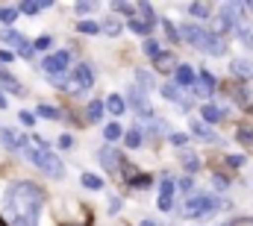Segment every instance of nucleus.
Here are the masks:
<instances>
[{"instance_id": "obj_20", "label": "nucleus", "mask_w": 253, "mask_h": 226, "mask_svg": "<svg viewBox=\"0 0 253 226\" xmlns=\"http://www.w3.org/2000/svg\"><path fill=\"white\" fill-rule=\"evenodd\" d=\"M230 68H233V74H236V76H245V79L253 76V65H251V62H245V59H233V65H230Z\"/></svg>"}, {"instance_id": "obj_43", "label": "nucleus", "mask_w": 253, "mask_h": 226, "mask_svg": "<svg viewBox=\"0 0 253 226\" xmlns=\"http://www.w3.org/2000/svg\"><path fill=\"white\" fill-rule=\"evenodd\" d=\"M115 9H118V12H124L126 18H129V15H132V9H135V3H115Z\"/></svg>"}, {"instance_id": "obj_37", "label": "nucleus", "mask_w": 253, "mask_h": 226, "mask_svg": "<svg viewBox=\"0 0 253 226\" xmlns=\"http://www.w3.org/2000/svg\"><path fill=\"white\" fill-rule=\"evenodd\" d=\"M189 12L194 15V18H206V15H209V6H206V3H191Z\"/></svg>"}, {"instance_id": "obj_52", "label": "nucleus", "mask_w": 253, "mask_h": 226, "mask_svg": "<svg viewBox=\"0 0 253 226\" xmlns=\"http://www.w3.org/2000/svg\"><path fill=\"white\" fill-rule=\"evenodd\" d=\"M141 226H159L156 221H141Z\"/></svg>"}, {"instance_id": "obj_24", "label": "nucleus", "mask_w": 253, "mask_h": 226, "mask_svg": "<svg viewBox=\"0 0 253 226\" xmlns=\"http://www.w3.org/2000/svg\"><path fill=\"white\" fill-rule=\"evenodd\" d=\"M15 15H18V9H6V6H0V24L6 27V30H12V24H15Z\"/></svg>"}, {"instance_id": "obj_35", "label": "nucleus", "mask_w": 253, "mask_h": 226, "mask_svg": "<svg viewBox=\"0 0 253 226\" xmlns=\"http://www.w3.org/2000/svg\"><path fill=\"white\" fill-rule=\"evenodd\" d=\"M168 141H171L174 147H186V144H189V135H186V132H171Z\"/></svg>"}, {"instance_id": "obj_49", "label": "nucleus", "mask_w": 253, "mask_h": 226, "mask_svg": "<svg viewBox=\"0 0 253 226\" xmlns=\"http://www.w3.org/2000/svg\"><path fill=\"white\" fill-rule=\"evenodd\" d=\"M71 144H74V138H71V135H62V138H59V147H65V150H68Z\"/></svg>"}, {"instance_id": "obj_48", "label": "nucleus", "mask_w": 253, "mask_h": 226, "mask_svg": "<svg viewBox=\"0 0 253 226\" xmlns=\"http://www.w3.org/2000/svg\"><path fill=\"white\" fill-rule=\"evenodd\" d=\"M159 209H162V212H171V200H168V197H159Z\"/></svg>"}, {"instance_id": "obj_21", "label": "nucleus", "mask_w": 253, "mask_h": 226, "mask_svg": "<svg viewBox=\"0 0 253 226\" xmlns=\"http://www.w3.org/2000/svg\"><path fill=\"white\" fill-rule=\"evenodd\" d=\"M135 79H138V88H141V91H150V88L156 85V76L147 74V71H135Z\"/></svg>"}, {"instance_id": "obj_44", "label": "nucleus", "mask_w": 253, "mask_h": 226, "mask_svg": "<svg viewBox=\"0 0 253 226\" xmlns=\"http://www.w3.org/2000/svg\"><path fill=\"white\" fill-rule=\"evenodd\" d=\"M21 114V123H27V126H33V123H36V114L33 112H27V109H24V112H18Z\"/></svg>"}, {"instance_id": "obj_51", "label": "nucleus", "mask_w": 253, "mask_h": 226, "mask_svg": "<svg viewBox=\"0 0 253 226\" xmlns=\"http://www.w3.org/2000/svg\"><path fill=\"white\" fill-rule=\"evenodd\" d=\"M12 59H15L12 50H0V62H12Z\"/></svg>"}, {"instance_id": "obj_6", "label": "nucleus", "mask_w": 253, "mask_h": 226, "mask_svg": "<svg viewBox=\"0 0 253 226\" xmlns=\"http://www.w3.org/2000/svg\"><path fill=\"white\" fill-rule=\"evenodd\" d=\"M233 27H236V6L227 3V6H221V12H218V18H215V36L221 38V36L230 33Z\"/></svg>"}, {"instance_id": "obj_28", "label": "nucleus", "mask_w": 253, "mask_h": 226, "mask_svg": "<svg viewBox=\"0 0 253 226\" xmlns=\"http://www.w3.org/2000/svg\"><path fill=\"white\" fill-rule=\"evenodd\" d=\"M141 50H144V56H159V53H162V50H159V41H156V38H144V44H141Z\"/></svg>"}, {"instance_id": "obj_34", "label": "nucleus", "mask_w": 253, "mask_h": 226, "mask_svg": "<svg viewBox=\"0 0 253 226\" xmlns=\"http://www.w3.org/2000/svg\"><path fill=\"white\" fill-rule=\"evenodd\" d=\"M126 147H132V150L141 147V132H138V129H129V132H126Z\"/></svg>"}, {"instance_id": "obj_50", "label": "nucleus", "mask_w": 253, "mask_h": 226, "mask_svg": "<svg viewBox=\"0 0 253 226\" xmlns=\"http://www.w3.org/2000/svg\"><path fill=\"white\" fill-rule=\"evenodd\" d=\"M191 188H194V185H191V179H189V176H186V179L180 182V191H186V194H189Z\"/></svg>"}, {"instance_id": "obj_3", "label": "nucleus", "mask_w": 253, "mask_h": 226, "mask_svg": "<svg viewBox=\"0 0 253 226\" xmlns=\"http://www.w3.org/2000/svg\"><path fill=\"white\" fill-rule=\"evenodd\" d=\"M156 24H159V21H156V15H153V6H150V3H135L132 15L126 18V27H129L132 33H138V36L153 33V27H156Z\"/></svg>"}, {"instance_id": "obj_42", "label": "nucleus", "mask_w": 253, "mask_h": 226, "mask_svg": "<svg viewBox=\"0 0 253 226\" xmlns=\"http://www.w3.org/2000/svg\"><path fill=\"white\" fill-rule=\"evenodd\" d=\"M33 53H36V50H33V44H30V41H24V44L18 47V56H24V59H33Z\"/></svg>"}, {"instance_id": "obj_5", "label": "nucleus", "mask_w": 253, "mask_h": 226, "mask_svg": "<svg viewBox=\"0 0 253 226\" xmlns=\"http://www.w3.org/2000/svg\"><path fill=\"white\" fill-rule=\"evenodd\" d=\"M68 62H71V53H68V50H59V53H53V56L44 59L42 68H44V74H47L53 82H62L65 74H68Z\"/></svg>"}, {"instance_id": "obj_40", "label": "nucleus", "mask_w": 253, "mask_h": 226, "mask_svg": "<svg viewBox=\"0 0 253 226\" xmlns=\"http://www.w3.org/2000/svg\"><path fill=\"white\" fill-rule=\"evenodd\" d=\"M132 185H135V188H150V176L138 173V176H132Z\"/></svg>"}, {"instance_id": "obj_11", "label": "nucleus", "mask_w": 253, "mask_h": 226, "mask_svg": "<svg viewBox=\"0 0 253 226\" xmlns=\"http://www.w3.org/2000/svg\"><path fill=\"white\" fill-rule=\"evenodd\" d=\"M0 141L9 147V150H21L24 144H27V138L24 135H18L15 129H9V126H0Z\"/></svg>"}, {"instance_id": "obj_22", "label": "nucleus", "mask_w": 253, "mask_h": 226, "mask_svg": "<svg viewBox=\"0 0 253 226\" xmlns=\"http://www.w3.org/2000/svg\"><path fill=\"white\" fill-rule=\"evenodd\" d=\"M200 114H203V120H206V123H218V120L224 117V112H221L218 106H212V103H209V106H203Z\"/></svg>"}, {"instance_id": "obj_38", "label": "nucleus", "mask_w": 253, "mask_h": 226, "mask_svg": "<svg viewBox=\"0 0 253 226\" xmlns=\"http://www.w3.org/2000/svg\"><path fill=\"white\" fill-rule=\"evenodd\" d=\"M53 41H50V36H39L36 41H33V50H47Z\"/></svg>"}, {"instance_id": "obj_7", "label": "nucleus", "mask_w": 253, "mask_h": 226, "mask_svg": "<svg viewBox=\"0 0 253 226\" xmlns=\"http://www.w3.org/2000/svg\"><path fill=\"white\" fill-rule=\"evenodd\" d=\"M74 85H77V91H88L91 85H94V71H91V65H77L74 68Z\"/></svg>"}, {"instance_id": "obj_13", "label": "nucleus", "mask_w": 253, "mask_h": 226, "mask_svg": "<svg viewBox=\"0 0 253 226\" xmlns=\"http://www.w3.org/2000/svg\"><path fill=\"white\" fill-rule=\"evenodd\" d=\"M0 85H3V88H9V91H12L15 97H27L24 85H21V82H18V79H15V76H12L9 71H3V68H0ZM3 88H0V91H3Z\"/></svg>"}, {"instance_id": "obj_36", "label": "nucleus", "mask_w": 253, "mask_h": 226, "mask_svg": "<svg viewBox=\"0 0 253 226\" xmlns=\"http://www.w3.org/2000/svg\"><path fill=\"white\" fill-rule=\"evenodd\" d=\"M239 141L248 144V147H253V129L251 126H239Z\"/></svg>"}, {"instance_id": "obj_25", "label": "nucleus", "mask_w": 253, "mask_h": 226, "mask_svg": "<svg viewBox=\"0 0 253 226\" xmlns=\"http://www.w3.org/2000/svg\"><path fill=\"white\" fill-rule=\"evenodd\" d=\"M39 114H42V117H47V120H59V117H62L59 109H53V106H47V103H42V106L36 109V117H39Z\"/></svg>"}, {"instance_id": "obj_1", "label": "nucleus", "mask_w": 253, "mask_h": 226, "mask_svg": "<svg viewBox=\"0 0 253 226\" xmlns=\"http://www.w3.org/2000/svg\"><path fill=\"white\" fill-rule=\"evenodd\" d=\"M42 203H44V194L33 182H15L3 194V209L12 226H39Z\"/></svg>"}, {"instance_id": "obj_53", "label": "nucleus", "mask_w": 253, "mask_h": 226, "mask_svg": "<svg viewBox=\"0 0 253 226\" xmlns=\"http://www.w3.org/2000/svg\"><path fill=\"white\" fill-rule=\"evenodd\" d=\"M0 109H6V97H3V91H0Z\"/></svg>"}, {"instance_id": "obj_15", "label": "nucleus", "mask_w": 253, "mask_h": 226, "mask_svg": "<svg viewBox=\"0 0 253 226\" xmlns=\"http://www.w3.org/2000/svg\"><path fill=\"white\" fill-rule=\"evenodd\" d=\"M191 132H194L197 138H203V141H218V138H215V132H212V129H209L203 120H197V117L191 120Z\"/></svg>"}, {"instance_id": "obj_47", "label": "nucleus", "mask_w": 253, "mask_h": 226, "mask_svg": "<svg viewBox=\"0 0 253 226\" xmlns=\"http://www.w3.org/2000/svg\"><path fill=\"white\" fill-rule=\"evenodd\" d=\"M74 9H77V15H80V12H91V9H94V3H77Z\"/></svg>"}, {"instance_id": "obj_32", "label": "nucleus", "mask_w": 253, "mask_h": 226, "mask_svg": "<svg viewBox=\"0 0 253 226\" xmlns=\"http://www.w3.org/2000/svg\"><path fill=\"white\" fill-rule=\"evenodd\" d=\"M174 191H177L174 179H165V182H162V188H159V197H168V200H174Z\"/></svg>"}, {"instance_id": "obj_16", "label": "nucleus", "mask_w": 253, "mask_h": 226, "mask_svg": "<svg viewBox=\"0 0 253 226\" xmlns=\"http://www.w3.org/2000/svg\"><path fill=\"white\" fill-rule=\"evenodd\" d=\"M194 76H197V74L191 71L189 65H180V68H177V76H174V85H177V88H180V85H191Z\"/></svg>"}, {"instance_id": "obj_2", "label": "nucleus", "mask_w": 253, "mask_h": 226, "mask_svg": "<svg viewBox=\"0 0 253 226\" xmlns=\"http://www.w3.org/2000/svg\"><path fill=\"white\" fill-rule=\"evenodd\" d=\"M36 141H39V135H36ZM21 150L27 153V159H30V162L36 165V168L42 170V173H47V176H56V179H62V176H65V165L59 162V156H56L53 150H47V147H44L42 141H39L36 147H33L30 141H27V144H24Z\"/></svg>"}, {"instance_id": "obj_12", "label": "nucleus", "mask_w": 253, "mask_h": 226, "mask_svg": "<svg viewBox=\"0 0 253 226\" xmlns=\"http://www.w3.org/2000/svg\"><path fill=\"white\" fill-rule=\"evenodd\" d=\"M97 159H100V165H103L106 170H118L121 153H118V150H112V147H100V150H97Z\"/></svg>"}, {"instance_id": "obj_26", "label": "nucleus", "mask_w": 253, "mask_h": 226, "mask_svg": "<svg viewBox=\"0 0 253 226\" xmlns=\"http://www.w3.org/2000/svg\"><path fill=\"white\" fill-rule=\"evenodd\" d=\"M103 117V100H94V103H88V120L91 123H97Z\"/></svg>"}, {"instance_id": "obj_33", "label": "nucleus", "mask_w": 253, "mask_h": 226, "mask_svg": "<svg viewBox=\"0 0 253 226\" xmlns=\"http://www.w3.org/2000/svg\"><path fill=\"white\" fill-rule=\"evenodd\" d=\"M50 3H21V12H27V15H36V12H42V9H47Z\"/></svg>"}, {"instance_id": "obj_18", "label": "nucleus", "mask_w": 253, "mask_h": 226, "mask_svg": "<svg viewBox=\"0 0 253 226\" xmlns=\"http://www.w3.org/2000/svg\"><path fill=\"white\" fill-rule=\"evenodd\" d=\"M0 41H3V44H9V47H15V50H18V47H21V44H24V41H27V38H24V36H21V33H15V30H3V33H0Z\"/></svg>"}, {"instance_id": "obj_9", "label": "nucleus", "mask_w": 253, "mask_h": 226, "mask_svg": "<svg viewBox=\"0 0 253 226\" xmlns=\"http://www.w3.org/2000/svg\"><path fill=\"white\" fill-rule=\"evenodd\" d=\"M180 36H183V38H186V41H189L191 47H197V50H200V47H203V41H206V36H209V33H206V30H203V27H194V24H186V27H183V33H180Z\"/></svg>"}, {"instance_id": "obj_8", "label": "nucleus", "mask_w": 253, "mask_h": 226, "mask_svg": "<svg viewBox=\"0 0 253 226\" xmlns=\"http://www.w3.org/2000/svg\"><path fill=\"white\" fill-rule=\"evenodd\" d=\"M191 88H194V94H200V97H212V94H215V79H212L206 71H200V74L194 76Z\"/></svg>"}, {"instance_id": "obj_45", "label": "nucleus", "mask_w": 253, "mask_h": 226, "mask_svg": "<svg viewBox=\"0 0 253 226\" xmlns=\"http://www.w3.org/2000/svg\"><path fill=\"white\" fill-rule=\"evenodd\" d=\"M227 162H230V168H242L245 165V156H230Z\"/></svg>"}, {"instance_id": "obj_4", "label": "nucleus", "mask_w": 253, "mask_h": 226, "mask_svg": "<svg viewBox=\"0 0 253 226\" xmlns=\"http://www.w3.org/2000/svg\"><path fill=\"white\" fill-rule=\"evenodd\" d=\"M218 209H221V200H215V197H209V194H197V197H191L189 203H186L183 218H209V215H215Z\"/></svg>"}, {"instance_id": "obj_41", "label": "nucleus", "mask_w": 253, "mask_h": 226, "mask_svg": "<svg viewBox=\"0 0 253 226\" xmlns=\"http://www.w3.org/2000/svg\"><path fill=\"white\" fill-rule=\"evenodd\" d=\"M212 182H215V188H218V191H227V188H230L227 176H221V173H215V176H212Z\"/></svg>"}, {"instance_id": "obj_46", "label": "nucleus", "mask_w": 253, "mask_h": 226, "mask_svg": "<svg viewBox=\"0 0 253 226\" xmlns=\"http://www.w3.org/2000/svg\"><path fill=\"white\" fill-rule=\"evenodd\" d=\"M109 212H112V215H118V212H121V200H118V197H112V200H109Z\"/></svg>"}, {"instance_id": "obj_14", "label": "nucleus", "mask_w": 253, "mask_h": 226, "mask_svg": "<svg viewBox=\"0 0 253 226\" xmlns=\"http://www.w3.org/2000/svg\"><path fill=\"white\" fill-rule=\"evenodd\" d=\"M97 27H100V33H106V36H121V30H124V24H121L115 15L103 18V24H97Z\"/></svg>"}, {"instance_id": "obj_27", "label": "nucleus", "mask_w": 253, "mask_h": 226, "mask_svg": "<svg viewBox=\"0 0 253 226\" xmlns=\"http://www.w3.org/2000/svg\"><path fill=\"white\" fill-rule=\"evenodd\" d=\"M83 185L91 188V191H100V188H103V179L94 176V173H83Z\"/></svg>"}, {"instance_id": "obj_30", "label": "nucleus", "mask_w": 253, "mask_h": 226, "mask_svg": "<svg viewBox=\"0 0 253 226\" xmlns=\"http://www.w3.org/2000/svg\"><path fill=\"white\" fill-rule=\"evenodd\" d=\"M77 30H80V33H85V36H94V33H100V27H97L94 21H77Z\"/></svg>"}, {"instance_id": "obj_29", "label": "nucleus", "mask_w": 253, "mask_h": 226, "mask_svg": "<svg viewBox=\"0 0 253 226\" xmlns=\"http://www.w3.org/2000/svg\"><path fill=\"white\" fill-rule=\"evenodd\" d=\"M103 135H106V141L112 144V141H118V138H121L124 132H121V126H118V123H106V129H103Z\"/></svg>"}, {"instance_id": "obj_19", "label": "nucleus", "mask_w": 253, "mask_h": 226, "mask_svg": "<svg viewBox=\"0 0 253 226\" xmlns=\"http://www.w3.org/2000/svg\"><path fill=\"white\" fill-rule=\"evenodd\" d=\"M162 97L171 100V103H183V106H186V100H183V94H180V88H177L174 82H165V85H162Z\"/></svg>"}, {"instance_id": "obj_39", "label": "nucleus", "mask_w": 253, "mask_h": 226, "mask_svg": "<svg viewBox=\"0 0 253 226\" xmlns=\"http://www.w3.org/2000/svg\"><path fill=\"white\" fill-rule=\"evenodd\" d=\"M183 162H186V170H197L200 168V162H197V156H191V153H186V156H183Z\"/></svg>"}, {"instance_id": "obj_23", "label": "nucleus", "mask_w": 253, "mask_h": 226, "mask_svg": "<svg viewBox=\"0 0 253 226\" xmlns=\"http://www.w3.org/2000/svg\"><path fill=\"white\" fill-rule=\"evenodd\" d=\"M153 62H156V68H159V71H171L177 59H174V53H165V50H162V53L153 59Z\"/></svg>"}, {"instance_id": "obj_10", "label": "nucleus", "mask_w": 253, "mask_h": 226, "mask_svg": "<svg viewBox=\"0 0 253 226\" xmlns=\"http://www.w3.org/2000/svg\"><path fill=\"white\" fill-rule=\"evenodd\" d=\"M200 53H206V56H224L227 53V44L218 38V36H206V41H203V47H200Z\"/></svg>"}, {"instance_id": "obj_17", "label": "nucleus", "mask_w": 253, "mask_h": 226, "mask_svg": "<svg viewBox=\"0 0 253 226\" xmlns=\"http://www.w3.org/2000/svg\"><path fill=\"white\" fill-rule=\"evenodd\" d=\"M103 109L109 114H124L126 106H124V97H118V94H109L106 97V103H103Z\"/></svg>"}, {"instance_id": "obj_31", "label": "nucleus", "mask_w": 253, "mask_h": 226, "mask_svg": "<svg viewBox=\"0 0 253 226\" xmlns=\"http://www.w3.org/2000/svg\"><path fill=\"white\" fill-rule=\"evenodd\" d=\"M159 24L165 27V36H168V41H177V38H180V33L174 30V24H171L168 18H159Z\"/></svg>"}]
</instances>
